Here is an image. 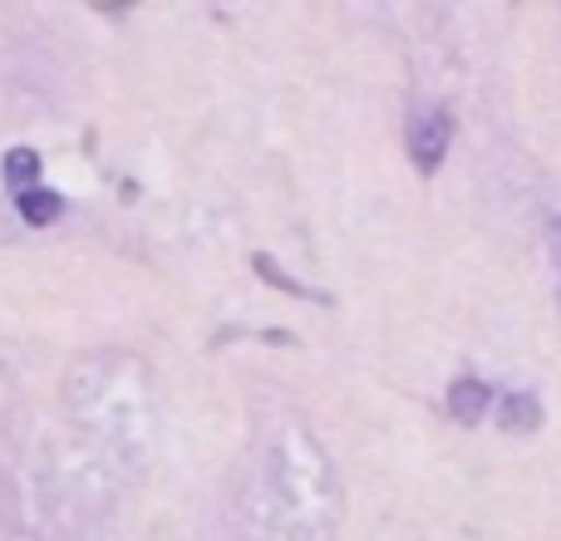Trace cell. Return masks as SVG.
<instances>
[{
  "mask_svg": "<svg viewBox=\"0 0 561 541\" xmlns=\"http://www.w3.org/2000/svg\"><path fill=\"white\" fill-rule=\"evenodd\" d=\"M5 183L10 193H30V187L39 183V153H30V148H15V153L5 158Z\"/></svg>",
  "mask_w": 561,
  "mask_h": 541,
  "instance_id": "5b68a950",
  "label": "cell"
},
{
  "mask_svg": "<svg viewBox=\"0 0 561 541\" xmlns=\"http://www.w3.org/2000/svg\"><path fill=\"white\" fill-rule=\"evenodd\" d=\"M448 143H454L448 108H419L409 118V158L419 163V173H438V163L448 158Z\"/></svg>",
  "mask_w": 561,
  "mask_h": 541,
  "instance_id": "6da1fadb",
  "label": "cell"
},
{
  "mask_svg": "<svg viewBox=\"0 0 561 541\" xmlns=\"http://www.w3.org/2000/svg\"><path fill=\"white\" fill-rule=\"evenodd\" d=\"M252 266L262 270L266 280H272V286H280V290H290V296H300V300H320V306H325V296H320V290H310V286H300V280H290L286 270H280L272 256H252Z\"/></svg>",
  "mask_w": 561,
  "mask_h": 541,
  "instance_id": "8992f818",
  "label": "cell"
},
{
  "mask_svg": "<svg viewBox=\"0 0 561 541\" xmlns=\"http://www.w3.org/2000/svg\"><path fill=\"white\" fill-rule=\"evenodd\" d=\"M542 424V404L533 394H503V428L507 434H533Z\"/></svg>",
  "mask_w": 561,
  "mask_h": 541,
  "instance_id": "277c9868",
  "label": "cell"
},
{
  "mask_svg": "<svg viewBox=\"0 0 561 541\" xmlns=\"http://www.w3.org/2000/svg\"><path fill=\"white\" fill-rule=\"evenodd\" d=\"M15 207H20V217H25L30 227H49L59 212H65V197L49 193V187H30V193L15 197Z\"/></svg>",
  "mask_w": 561,
  "mask_h": 541,
  "instance_id": "3957f363",
  "label": "cell"
},
{
  "mask_svg": "<svg viewBox=\"0 0 561 541\" xmlns=\"http://www.w3.org/2000/svg\"><path fill=\"white\" fill-rule=\"evenodd\" d=\"M488 404H493V394H488V384H478V379H458V384L448 389V414H454L458 424H478Z\"/></svg>",
  "mask_w": 561,
  "mask_h": 541,
  "instance_id": "7a4b0ae2",
  "label": "cell"
}]
</instances>
